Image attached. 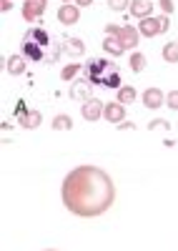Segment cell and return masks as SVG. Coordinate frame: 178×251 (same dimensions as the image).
Segmentation results:
<instances>
[{
	"mask_svg": "<svg viewBox=\"0 0 178 251\" xmlns=\"http://www.w3.org/2000/svg\"><path fill=\"white\" fill-rule=\"evenodd\" d=\"M103 83H106L108 88H121V78H118V73H108L103 78Z\"/></svg>",
	"mask_w": 178,
	"mask_h": 251,
	"instance_id": "22",
	"label": "cell"
},
{
	"mask_svg": "<svg viewBox=\"0 0 178 251\" xmlns=\"http://www.w3.org/2000/svg\"><path fill=\"white\" fill-rule=\"evenodd\" d=\"M48 251H55V249H48Z\"/></svg>",
	"mask_w": 178,
	"mask_h": 251,
	"instance_id": "29",
	"label": "cell"
},
{
	"mask_svg": "<svg viewBox=\"0 0 178 251\" xmlns=\"http://www.w3.org/2000/svg\"><path fill=\"white\" fill-rule=\"evenodd\" d=\"M28 38H35V40H38V46H41V48H48V43H50L48 33H45V30H41V28H33Z\"/></svg>",
	"mask_w": 178,
	"mask_h": 251,
	"instance_id": "19",
	"label": "cell"
},
{
	"mask_svg": "<svg viewBox=\"0 0 178 251\" xmlns=\"http://www.w3.org/2000/svg\"><path fill=\"white\" fill-rule=\"evenodd\" d=\"M13 5H10V0H3V10H10Z\"/></svg>",
	"mask_w": 178,
	"mask_h": 251,
	"instance_id": "27",
	"label": "cell"
},
{
	"mask_svg": "<svg viewBox=\"0 0 178 251\" xmlns=\"http://www.w3.org/2000/svg\"><path fill=\"white\" fill-rule=\"evenodd\" d=\"M158 20H161V25H163V33H166V30L171 28V20H168V15H161Z\"/></svg>",
	"mask_w": 178,
	"mask_h": 251,
	"instance_id": "25",
	"label": "cell"
},
{
	"mask_svg": "<svg viewBox=\"0 0 178 251\" xmlns=\"http://www.w3.org/2000/svg\"><path fill=\"white\" fill-rule=\"evenodd\" d=\"M23 53H25L30 60H41V58H43V48L38 46V43H33L30 38H28L25 43H23Z\"/></svg>",
	"mask_w": 178,
	"mask_h": 251,
	"instance_id": "14",
	"label": "cell"
},
{
	"mask_svg": "<svg viewBox=\"0 0 178 251\" xmlns=\"http://www.w3.org/2000/svg\"><path fill=\"white\" fill-rule=\"evenodd\" d=\"M63 3H70V0H63Z\"/></svg>",
	"mask_w": 178,
	"mask_h": 251,
	"instance_id": "28",
	"label": "cell"
},
{
	"mask_svg": "<svg viewBox=\"0 0 178 251\" xmlns=\"http://www.w3.org/2000/svg\"><path fill=\"white\" fill-rule=\"evenodd\" d=\"M90 3H93V0H75V5H78V8H88Z\"/></svg>",
	"mask_w": 178,
	"mask_h": 251,
	"instance_id": "26",
	"label": "cell"
},
{
	"mask_svg": "<svg viewBox=\"0 0 178 251\" xmlns=\"http://www.w3.org/2000/svg\"><path fill=\"white\" fill-rule=\"evenodd\" d=\"M45 8H48V0H25L23 18L28 20V23H35V20L45 13Z\"/></svg>",
	"mask_w": 178,
	"mask_h": 251,
	"instance_id": "4",
	"label": "cell"
},
{
	"mask_svg": "<svg viewBox=\"0 0 178 251\" xmlns=\"http://www.w3.org/2000/svg\"><path fill=\"white\" fill-rule=\"evenodd\" d=\"M53 128L55 131H70L73 128V118L70 116H55L53 118Z\"/></svg>",
	"mask_w": 178,
	"mask_h": 251,
	"instance_id": "17",
	"label": "cell"
},
{
	"mask_svg": "<svg viewBox=\"0 0 178 251\" xmlns=\"http://www.w3.org/2000/svg\"><path fill=\"white\" fill-rule=\"evenodd\" d=\"M143 68H146V55L135 50V53L131 55V71H133V73H141Z\"/></svg>",
	"mask_w": 178,
	"mask_h": 251,
	"instance_id": "18",
	"label": "cell"
},
{
	"mask_svg": "<svg viewBox=\"0 0 178 251\" xmlns=\"http://www.w3.org/2000/svg\"><path fill=\"white\" fill-rule=\"evenodd\" d=\"M106 33L118 35V40L123 43L126 50H133V48L138 46V38H141L138 28H133V25H115V23H108V25H106Z\"/></svg>",
	"mask_w": 178,
	"mask_h": 251,
	"instance_id": "2",
	"label": "cell"
},
{
	"mask_svg": "<svg viewBox=\"0 0 178 251\" xmlns=\"http://www.w3.org/2000/svg\"><path fill=\"white\" fill-rule=\"evenodd\" d=\"M41 121H43L41 111H25V113H21V123L25 126V128H38Z\"/></svg>",
	"mask_w": 178,
	"mask_h": 251,
	"instance_id": "12",
	"label": "cell"
},
{
	"mask_svg": "<svg viewBox=\"0 0 178 251\" xmlns=\"http://www.w3.org/2000/svg\"><path fill=\"white\" fill-rule=\"evenodd\" d=\"M3 66H5V71H8L10 75H23L28 63H25L23 55H10L8 60H3Z\"/></svg>",
	"mask_w": 178,
	"mask_h": 251,
	"instance_id": "9",
	"label": "cell"
},
{
	"mask_svg": "<svg viewBox=\"0 0 178 251\" xmlns=\"http://www.w3.org/2000/svg\"><path fill=\"white\" fill-rule=\"evenodd\" d=\"M128 10H131V15H135L138 20H143V18H151L153 5H151V0H133Z\"/></svg>",
	"mask_w": 178,
	"mask_h": 251,
	"instance_id": "10",
	"label": "cell"
},
{
	"mask_svg": "<svg viewBox=\"0 0 178 251\" xmlns=\"http://www.w3.org/2000/svg\"><path fill=\"white\" fill-rule=\"evenodd\" d=\"M166 103V96H163V91L161 88H146V93H143V106L146 108H161Z\"/></svg>",
	"mask_w": 178,
	"mask_h": 251,
	"instance_id": "8",
	"label": "cell"
},
{
	"mask_svg": "<svg viewBox=\"0 0 178 251\" xmlns=\"http://www.w3.org/2000/svg\"><path fill=\"white\" fill-rule=\"evenodd\" d=\"M78 18H81V8H78V5L63 3L61 8H58V20H61L63 25H75Z\"/></svg>",
	"mask_w": 178,
	"mask_h": 251,
	"instance_id": "6",
	"label": "cell"
},
{
	"mask_svg": "<svg viewBox=\"0 0 178 251\" xmlns=\"http://www.w3.org/2000/svg\"><path fill=\"white\" fill-rule=\"evenodd\" d=\"M158 3H161V8H163V15H171L173 13V3H171V0H158Z\"/></svg>",
	"mask_w": 178,
	"mask_h": 251,
	"instance_id": "24",
	"label": "cell"
},
{
	"mask_svg": "<svg viewBox=\"0 0 178 251\" xmlns=\"http://www.w3.org/2000/svg\"><path fill=\"white\" fill-rule=\"evenodd\" d=\"M131 3L133 0H108V5H111V10H126V8H131Z\"/></svg>",
	"mask_w": 178,
	"mask_h": 251,
	"instance_id": "21",
	"label": "cell"
},
{
	"mask_svg": "<svg viewBox=\"0 0 178 251\" xmlns=\"http://www.w3.org/2000/svg\"><path fill=\"white\" fill-rule=\"evenodd\" d=\"M166 106L173 108V111H178V91H171V93L166 96Z\"/></svg>",
	"mask_w": 178,
	"mask_h": 251,
	"instance_id": "23",
	"label": "cell"
},
{
	"mask_svg": "<svg viewBox=\"0 0 178 251\" xmlns=\"http://www.w3.org/2000/svg\"><path fill=\"white\" fill-rule=\"evenodd\" d=\"M138 33H141L143 38H156L158 33H163V25H161V20L158 18H143L141 23H138Z\"/></svg>",
	"mask_w": 178,
	"mask_h": 251,
	"instance_id": "5",
	"label": "cell"
},
{
	"mask_svg": "<svg viewBox=\"0 0 178 251\" xmlns=\"http://www.w3.org/2000/svg\"><path fill=\"white\" fill-rule=\"evenodd\" d=\"M133 100H135V88L133 86H121V88H118V103L131 106Z\"/></svg>",
	"mask_w": 178,
	"mask_h": 251,
	"instance_id": "15",
	"label": "cell"
},
{
	"mask_svg": "<svg viewBox=\"0 0 178 251\" xmlns=\"http://www.w3.org/2000/svg\"><path fill=\"white\" fill-rule=\"evenodd\" d=\"M163 60L166 63H178V43H176V40H171V43H166L163 46Z\"/></svg>",
	"mask_w": 178,
	"mask_h": 251,
	"instance_id": "16",
	"label": "cell"
},
{
	"mask_svg": "<svg viewBox=\"0 0 178 251\" xmlns=\"http://www.w3.org/2000/svg\"><path fill=\"white\" fill-rule=\"evenodd\" d=\"M78 73H81V66H78V63H70V66H66V68L61 71V78H63V80H70V78H75Z\"/></svg>",
	"mask_w": 178,
	"mask_h": 251,
	"instance_id": "20",
	"label": "cell"
},
{
	"mask_svg": "<svg viewBox=\"0 0 178 251\" xmlns=\"http://www.w3.org/2000/svg\"><path fill=\"white\" fill-rule=\"evenodd\" d=\"M103 48H106V53H111V55H115V58L126 53V48H123V43H121V40H118V35H111V33H106Z\"/></svg>",
	"mask_w": 178,
	"mask_h": 251,
	"instance_id": "11",
	"label": "cell"
},
{
	"mask_svg": "<svg viewBox=\"0 0 178 251\" xmlns=\"http://www.w3.org/2000/svg\"><path fill=\"white\" fill-rule=\"evenodd\" d=\"M113 178L98 166H75L63 181V203L75 216H101L113 206Z\"/></svg>",
	"mask_w": 178,
	"mask_h": 251,
	"instance_id": "1",
	"label": "cell"
},
{
	"mask_svg": "<svg viewBox=\"0 0 178 251\" xmlns=\"http://www.w3.org/2000/svg\"><path fill=\"white\" fill-rule=\"evenodd\" d=\"M63 50H66L68 55L78 58V55H83V53H86V46H83V40H81V38H70L68 43L63 46Z\"/></svg>",
	"mask_w": 178,
	"mask_h": 251,
	"instance_id": "13",
	"label": "cell"
},
{
	"mask_svg": "<svg viewBox=\"0 0 178 251\" xmlns=\"http://www.w3.org/2000/svg\"><path fill=\"white\" fill-rule=\"evenodd\" d=\"M103 116H106L108 123H123V121H126V106H123V103H118V100L106 103Z\"/></svg>",
	"mask_w": 178,
	"mask_h": 251,
	"instance_id": "7",
	"label": "cell"
},
{
	"mask_svg": "<svg viewBox=\"0 0 178 251\" xmlns=\"http://www.w3.org/2000/svg\"><path fill=\"white\" fill-rule=\"evenodd\" d=\"M103 108H106L103 100H98V98H86L83 106H81V116H83L86 121H98V118H103Z\"/></svg>",
	"mask_w": 178,
	"mask_h": 251,
	"instance_id": "3",
	"label": "cell"
}]
</instances>
